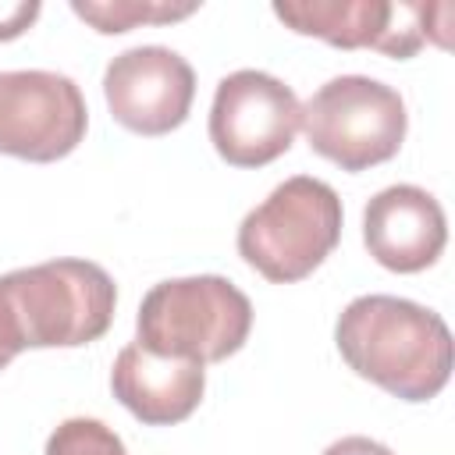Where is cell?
Here are the masks:
<instances>
[{"mask_svg": "<svg viewBox=\"0 0 455 455\" xmlns=\"http://www.w3.org/2000/svg\"><path fill=\"white\" fill-rule=\"evenodd\" d=\"M18 352H21V345H18V338L11 334V327H7V320H4V313H0V370H4Z\"/></svg>", "mask_w": 455, "mask_h": 455, "instance_id": "2e32d148", "label": "cell"}, {"mask_svg": "<svg viewBox=\"0 0 455 455\" xmlns=\"http://www.w3.org/2000/svg\"><path fill=\"white\" fill-rule=\"evenodd\" d=\"M114 398L146 427H171L188 419L206 391V370L192 359L153 355L142 345H124L110 366Z\"/></svg>", "mask_w": 455, "mask_h": 455, "instance_id": "8fae6325", "label": "cell"}, {"mask_svg": "<svg viewBox=\"0 0 455 455\" xmlns=\"http://www.w3.org/2000/svg\"><path fill=\"white\" fill-rule=\"evenodd\" d=\"M363 242L384 270L419 274L444 252L448 220L427 188L387 185L363 210Z\"/></svg>", "mask_w": 455, "mask_h": 455, "instance_id": "30bf717a", "label": "cell"}, {"mask_svg": "<svg viewBox=\"0 0 455 455\" xmlns=\"http://www.w3.org/2000/svg\"><path fill=\"white\" fill-rule=\"evenodd\" d=\"M71 11L103 36L128 32L135 25H171L199 11V4H164V0H71Z\"/></svg>", "mask_w": 455, "mask_h": 455, "instance_id": "7c38bea8", "label": "cell"}, {"mask_svg": "<svg viewBox=\"0 0 455 455\" xmlns=\"http://www.w3.org/2000/svg\"><path fill=\"white\" fill-rule=\"evenodd\" d=\"M302 103L281 78L242 68L217 82L210 107V142L231 167H267L291 149Z\"/></svg>", "mask_w": 455, "mask_h": 455, "instance_id": "52a82bcc", "label": "cell"}, {"mask_svg": "<svg viewBox=\"0 0 455 455\" xmlns=\"http://www.w3.org/2000/svg\"><path fill=\"white\" fill-rule=\"evenodd\" d=\"M323 455H395L387 444L373 441V437H363V434H352V437H341L334 444L323 448Z\"/></svg>", "mask_w": 455, "mask_h": 455, "instance_id": "9a60e30c", "label": "cell"}, {"mask_svg": "<svg viewBox=\"0 0 455 455\" xmlns=\"http://www.w3.org/2000/svg\"><path fill=\"white\" fill-rule=\"evenodd\" d=\"M274 14L299 36L338 50H377L395 60H409L423 43L448 46L451 25V4L423 0H277Z\"/></svg>", "mask_w": 455, "mask_h": 455, "instance_id": "8992f818", "label": "cell"}, {"mask_svg": "<svg viewBox=\"0 0 455 455\" xmlns=\"http://www.w3.org/2000/svg\"><path fill=\"white\" fill-rule=\"evenodd\" d=\"M341 199L309 174L284 178L238 224V256L274 284L309 277L341 242Z\"/></svg>", "mask_w": 455, "mask_h": 455, "instance_id": "277c9868", "label": "cell"}, {"mask_svg": "<svg viewBox=\"0 0 455 455\" xmlns=\"http://www.w3.org/2000/svg\"><path fill=\"white\" fill-rule=\"evenodd\" d=\"M114 277L92 259H50L0 277V313L21 348H78L107 334Z\"/></svg>", "mask_w": 455, "mask_h": 455, "instance_id": "7a4b0ae2", "label": "cell"}, {"mask_svg": "<svg viewBox=\"0 0 455 455\" xmlns=\"http://www.w3.org/2000/svg\"><path fill=\"white\" fill-rule=\"evenodd\" d=\"M114 121L135 135H167L185 124L196 100V71L171 46H132L103 71Z\"/></svg>", "mask_w": 455, "mask_h": 455, "instance_id": "9c48e42d", "label": "cell"}, {"mask_svg": "<svg viewBox=\"0 0 455 455\" xmlns=\"http://www.w3.org/2000/svg\"><path fill=\"white\" fill-rule=\"evenodd\" d=\"M299 128L313 153L359 174L402 149L409 114L398 89L366 75H338L302 103Z\"/></svg>", "mask_w": 455, "mask_h": 455, "instance_id": "5b68a950", "label": "cell"}, {"mask_svg": "<svg viewBox=\"0 0 455 455\" xmlns=\"http://www.w3.org/2000/svg\"><path fill=\"white\" fill-rule=\"evenodd\" d=\"M252 331V302L242 288L217 274L171 277L142 295L135 316V345L153 355L224 363Z\"/></svg>", "mask_w": 455, "mask_h": 455, "instance_id": "3957f363", "label": "cell"}, {"mask_svg": "<svg viewBox=\"0 0 455 455\" xmlns=\"http://www.w3.org/2000/svg\"><path fill=\"white\" fill-rule=\"evenodd\" d=\"M46 455H128V448L103 419L71 416L50 434Z\"/></svg>", "mask_w": 455, "mask_h": 455, "instance_id": "4fadbf2b", "label": "cell"}, {"mask_svg": "<svg viewBox=\"0 0 455 455\" xmlns=\"http://www.w3.org/2000/svg\"><path fill=\"white\" fill-rule=\"evenodd\" d=\"M334 345L352 373L402 402H430L451 377V331L412 299H352L334 323Z\"/></svg>", "mask_w": 455, "mask_h": 455, "instance_id": "6da1fadb", "label": "cell"}, {"mask_svg": "<svg viewBox=\"0 0 455 455\" xmlns=\"http://www.w3.org/2000/svg\"><path fill=\"white\" fill-rule=\"evenodd\" d=\"M39 0H4L0 4V43L18 39L36 18H39Z\"/></svg>", "mask_w": 455, "mask_h": 455, "instance_id": "5bb4252c", "label": "cell"}, {"mask_svg": "<svg viewBox=\"0 0 455 455\" xmlns=\"http://www.w3.org/2000/svg\"><path fill=\"white\" fill-rule=\"evenodd\" d=\"M89 128L85 96L60 71H0V153L53 164L78 149Z\"/></svg>", "mask_w": 455, "mask_h": 455, "instance_id": "ba28073f", "label": "cell"}]
</instances>
